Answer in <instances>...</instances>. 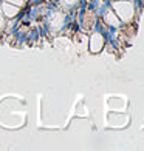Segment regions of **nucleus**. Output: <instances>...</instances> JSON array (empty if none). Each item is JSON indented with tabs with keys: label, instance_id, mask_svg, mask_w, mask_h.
<instances>
[{
	"label": "nucleus",
	"instance_id": "1",
	"mask_svg": "<svg viewBox=\"0 0 144 151\" xmlns=\"http://www.w3.org/2000/svg\"><path fill=\"white\" fill-rule=\"evenodd\" d=\"M107 19H108V22H110V23H116V19H113V16H112V14H108V16H107Z\"/></svg>",
	"mask_w": 144,
	"mask_h": 151
}]
</instances>
